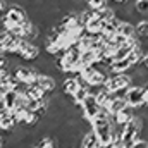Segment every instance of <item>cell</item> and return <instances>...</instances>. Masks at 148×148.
<instances>
[{"label": "cell", "mask_w": 148, "mask_h": 148, "mask_svg": "<svg viewBox=\"0 0 148 148\" xmlns=\"http://www.w3.org/2000/svg\"><path fill=\"white\" fill-rule=\"evenodd\" d=\"M12 76L19 81V83H23V84H31V83H35L36 81V76H38V71L35 67H28V66H16L12 71Z\"/></svg>", "instance_id": "obj_6"}, {"label": "cell", "mask_w": 148, "mask_h": 148, "mask_svg": "<svg viewBox=\"0 0 148 148\" xmlns=\"http://www.w3.org/2000/svg\"><path fill=\"white\" fill-rule=\"evenodd\" d=\"M117 35H122L126 38H133L134 36V24L129 21H119L117 24Z\"/></svg>", "instance_id": "obj_15"}, {"label": "cell", "mask_w": 148, "mask_h": 148, "mask_svg": "<svg viewBox=\"0 0 148 148\" xmlns=\"http://www.w3.org/2000/svg\"><path fill=\"white\" fill-rule=\"evenodd\" d=\"M7 7H9V0H0V16H3Z\"/></svg>", "instance_id": "obj_19"}, {"label": "cell", "mask_w": 148, "mask_h": 148, "mask_svg": "<svg viewBox=\"0 0 148 148\" xmlns=\"http://www.w3.org/2000/svg\"><path fill=\"white\" fill-rule=\"evenodd\" d=\"M124 100L127 103V107L131 109H141L148 105V90L147 86H140V84H131L126 88L124 93Z\"/></svg>", "instance_id": "obj_2"}, {"label": "cell", "mask_w": 148, "mask_h": 148, "mask_svg": "<svg viewBox=\"0 0 148 148\" xmlns=\"http://www.w3.org/2000/svg\"><path fill=\"white\" fill-rule=\"evenodd\" d=\"M77 86H79V81H77L76 76H73V77H66V79L62 81V95L71 97L74 91L77 90Z\"/></svg>", "instance_id": "obj_13"}, {"label": "cell", "mask_w": 148, "mask_h": 148, "mask_svg": "<svg viewBox=\"0 0 148 148\" xmlns=\"http://www.w3.org/2000/svg\"><path fill=\"white\" fill-rule=\"evenodd\" d=\"M133 115H134V109H131V107H124V109H121V110L117 112L112 119H114V122L115 124H126V122H129L131 119H133Z\"/></svg>", "instance_id": "obj_9"}, {"label": "cell", "mask_w": 148, "mask_h": 148, "mask_svg": "<svg viewBox=\"0 0 148 148\" xmlns=\"http://www.w3.org/2000/svg\"><path fill=\"white\" fill-rule=\"evenodd\" d=\"M41 53V48L38 47L35 41H28V40H21L19 43V48H17V53L16 57H19L21 60H26V62H33L38 55Z\"/></svg>", "instance_id": "obj_5"}, {"label": "cell", "mask_w": 148, "mask_h": 148, "mask_svg": "<svg viewBox=\"0 0 148 148\" xmlns=\"http://www.w3.org/2000/svg\"><path fill=\"white\" fill-rule=\"evenodd\" d=\"M98 145V138L93 131H86L79 140V148H97Z\"/></svg>", "instance_id": "obj_10"}, {"label": "cell", "mask_w": 148, "mask_h": 148, "mask_svg": "<svg viewBox=\"0 0 148 148\" xmlns=\"http://www.w3.org/2000/svg\"><path fill=\"white\" fill-rule=\"evenodd\" d=\"M24 93L28 95V98H35V100H43V98L47 97V93L38 86L36 81H35V83H31V84H26Z\"/></svg>", "instance_id": "obj_12"}, {"label": "cell", "mask_w": 148, "mask_h": 148, "mask_svg": "<svg viewBox=\"0 0 148 148\" xmlns=\"http://www.w3.org/2000/svg\"><path fill=\"white\" fill-rule=\"evenodd\" d=\"M100 105L97 103V100H95V97L91 95V93H88V97L81 102V115H83V119L86 121V122H90L98 112H100Z\"/></svg>", "instance_id": "obj_7"}, {"label": "cell", "mask_w": 148, "mask_h": 148, "mask_svg": "<svg viewBox=\"0 0 148 148\" xmlns=\"http://www.w3.org/2000/svg\"><path fill=\"white\" fill-rule=\"evenodd\" d=\"M97 62V52L95 50H81V55H79V69L81 67H86V66H93Z\"/></svg>", "instance_id": "obj_11"}, {"label": "cell", "mask_w": 148, "mask_h": 148, "mask_svg": "<svg viewBox=\"0 0 148 148\" xmlns=\"http://www.w3.org/2000/svg\"><path fill=\"white\" fill-rule=\"evenodd\" d=\"M88 93H90V86H86V84H79L77 90L71 95V102H73L74 105H81V102L88 97Z\"/></svg>", "instance_id": "obj_14"}, {"label": "cell", "mask_w": 148, "mask_h": 148, "mask_svg": "<svg viewBox=\"0 0 148 148\" xmlns=\"http://www.w3.org/2000/svg\"><path fill=\"white\" fill-rule=\"evenodd\" d=\"M26 19H28L26 9L21 3H17V2H10L7 10L3 12V21L10 23V24H23Z\"/></svg>", "instance_id": "obj_4"}, {"label": "cell", "mask_w": 148, "mask_h": 148, "mask_svg": "<svg viewBox=\"0 0 148 148\" xmlns=\"http://www.w3.org/2000/svg\"><path fill=\"white\" fill-rule=\"evenodd\" d=\"M16 98H17V91L9 90L3 97H2V105L5 110H14L16 109Z\"/></svg>", "instance_id": "obj_16"}, {"label": "cell", "mask_w": 148, "mask_h": 148, "mask_svg": "<svg viewBox=\"0 0 148 148\" xmlns=\"http://www.w3.org/2000/svg\"><path fill=\"white\" fill-rule=\"evenodd\" d=\"M131 148H148V141L147 140H140V141H136Z\"/></svg>", "instance_id": "obj_18"}, {"label": "cell", "mask_w": 148, "mask_h": 148, "mask_svg": "<svg viewBox=\"0 0 148 148\" xmlns=\"http://www.w3.org/2000/svg\"><path fill=\"white\" fill-rule=\"evenodd\" d=\"M36 84L48 95V93H52V91H55V88H57V81H55V77L52 76V74H38L36 76Z\"/></svg>", "instance_id": "obj_8"}, {"label": "cell", "mask_w": 148, "mask_h": 148, "mask_svg": "<svg viewBox=\"0 0 148 148\" xmlns=\"http://www.w3.org/2000/svg\"><path fill=\"white\" fill-rule=\"evenodd\" d=\"M90 126H91V131L97 134L98 143H100L102 147L110 145V141H112V127H114V124H112V117L103 110V109H100V112L90 121Z\"/></svg>", "instance_id": "obj_1"}, {"label": "cell", "mask_w": 148, "mask_h": 148, "mask_svg": "<svg viewBox=\"0 0 148 148\" xmlns=\"http://www.w3.org/2000/svg\"><path fill=\"white\" fill-rule=\"evenodd\" d=\"M133 9L140 17H147L148 12V0H134L133 2Z\"/></svg>", "instance_id": "obj_17"}, {"label": "cell", "mask_w": 148, "mask_h": 148, "mask_svg": "<svg viewBox=\"0 0 148 148\" xmlns=\"http://www.w3.org/2000/svg\"><path fill=\"white\" fill-rule=\"evenodd\" d=\"M103 86H105V90L109 93H115L119 90H124V88L131 86V76H129V73H122V74L109 73L105 83H103Z\"/></svg>", "instance_id": "obj_3"}]
</instances>
